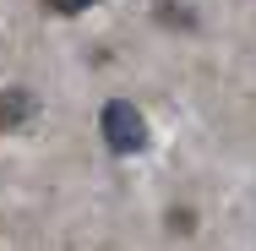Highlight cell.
I'll list each match as a JSON object with an SVG mask.
<instances>
[{
    "label": "cell",
    "instance_id": "1",
    "mask_svg": "<svg viewBox=\"0 0 256 251\" xmlns=\"http://www.w3.org/2000/svg\"><path fill=\"white\" fill-rule=\"evenodd\" d=\"M104 126V142H109V153H142L148 148V120H142V109L126 99H109L98 115Z\"/></svg>",
    "mask_w": 256,
    "mask_h": 251
},
{
    "label": "cell",
    "instance_id": "4",
    "mask_svg": "<svg viewBox=\"0 0 256 251\" xmlns=\"http://www.w3.org/2000/svg\"><path fill=\"white\" fill-rule=\"evenodd\" d=\"M88 6H98V0H44V11H50V17H82Z\"/></svg>",
    "mask_w": 256,
    "mask_h": 251
},
{
    "label": "cell",
    "instance_id": "3",
    "mask_svg": "<svg viewBox=\"0 0 256 251\" xmlns=\"http://www.w3.org/2000/svg\"><path fill=\"white\" fill-rule=\"evenodd\" d=\"M153 22L191 33V28H196V11H186V0H153Z\"/></svg>",
    "mask_w": 256,
    "mask_h": 251
},
{
    "label": "cell",
    "instance_id": "2",
    "mask_svg": "<svg viewBox=\"0 0 256 251\" xmlns=\"http://www.w3.org/2000/svg\"><path fill=\"white\" fill-rule=\"evenodd\" d=\"M38 115V93L33 88H6L0 93V131H16L22 120H33Z\"/></svg>",
    "mask_w": 256,
    "mask_h": 251
}]
</instances>
